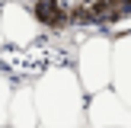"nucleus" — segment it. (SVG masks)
<instances>
[{"label":"nucleus","instance_id":"obj_5","mask_svg":"<svg viewBox=\"0 0 131 128\" xmlns=\"http://www.w3.org/2000/svg\"><path fill=\"white\" fill-rule=\"evenodd\" d=\"M109 90L131 109V32L112 38V87Z\"/></svg>","mask_w":131,"mask_h":128},{"label":"nucleus","instance_id":"obj_6","mask_svg":"<svg viewBox=\"0 0 131 128\" xmlns=\"http://www.w3.org/2000/svg\"><path fill=\"white\" fill-rule=\"evenodd\" d=\"M6 128H38V112H35L32 83L13 87L10 109H6Z\"/></svg>","mask_w":131,"mask_h":128},{"label":"nucleus","instance_id":"obj_4","mask_svg":"<svg viewBox=\"0 0 131 128\" xmlns=\"http://www.w3.org/2000/svg\"><path fill=\"white\" fill-rule=\"evenodd\" d=\"M86 128H131V109L112 90L93 93L86 102Z\"/></svg>","mask_w":131,"mask_h":128},{"label":"nucleus","instance_id":"obj_1","mask_svg":"<svg viewBox=\"0 0 131 128\" xmlns=\"http://www.w3.org/2000/svg\"><path fill=\"white\" fill-rule=\"evenodd\" d=\"M35 96L38 128H86V93L77 80L74 67H54L42 70L32 83Z\"/></svg>","mask_w":131,"mask_h":128},{"label":"nucleus","instance_id":"obj_2","mask_svg":"<svg viewBox=\"0 0 131 128\" xmlns=\"http://www.w3.org/2000/svg\"><path fill=\"white\" fill-rule=\"evenodd\" d=\"M77 80L83 93L93 96L112 87V38L109 35H90L77 48Z\"/></svg>","mask_w":131,"mask_h":128},{"label":"nucleus","instance_id":"obj_9","mask_svg":"<svg viewBox=\"0 0 131 128\" xmlns=\"http://www.w3.org/2000/svg\"><path fill=\"white\" fill-rule=\"evenodd\" d=\"M3 45H6V42H3V29H0V48H3Z\"/></svg>","mask_w":131,"mask_h":128},{"label":"nucleus","instance_id":"obj_3","mask_svg":"<svg viewBox=\"0 0 131 128\" xmlns=\"http://www.w3.org/2000/svg\"><path fill=\"white\" fill-rule=\"evenodd\" d=\"M0 29H3V42H10L13 48H29V45L42 35V29H38V23L32 19L29 6L19 3V0L0 3Z\"/></svg>","mask_w":131,"mask_h":128},{"label":"nucleus","instance_id":"obj_7","mask_svg":"<svg viewBox=\"0 0 131 128\" xmlns=\"http://www.w3.org/2000/svg\"><path fill=\"white\" fill-rule=\"evenodd\" d=\"M29 13L38 23V29H48V32H61V29L70 26V6H67V0H32Z\"/></svg>","mask_w":131,"mask_h":128},{"label":"nucleus","instance_id":"obj_8","mask_svg":"<svg viewBox=\"0 0 131 128\" xmlns=\"http://www.w3.org/2000/svg\"><path fill=\"white\" fill-rule=\"evenodd\" d=\"M10 96H13V83L6 74H0V128H6V109H10Z\"/></svg>","mask_w":131,"mask_h":128}]
</instances>
